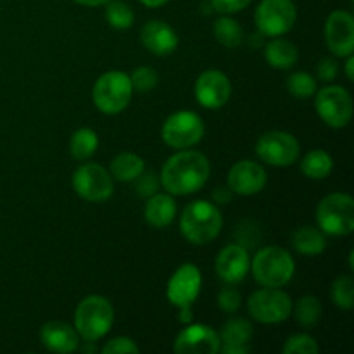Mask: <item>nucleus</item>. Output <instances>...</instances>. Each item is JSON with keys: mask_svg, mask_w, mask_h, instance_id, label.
I'll return each instance as SVG.
<instances>
[{"mask_svg": "<svg viewBox=\"0 0 354 354\" xmlns=\"http://www.w3.org/2000/svg\"><path fill=\"white\" fill-rule=\"evenodd\" d=\"M209 173V161L203 152L180 149L162 165L161 185L171 196H189L206 185Z\"/></svg>", "mask_w": 354, "mask_h": 354, "instance_id": "obj_1", "label": "nucleus"}, {"mask_svg": "<svg viewBox=\"0 0 354 354\" xmlns=\"http://www.w3.org/2000/svg\"><path fill=\"white\" fill-rule=\"evenodd\" d=\"M221 227L223 218L220 209L209 201H194L180 216V232L190 244H209L220 235Z\"/></svg>", "mask_w": 354, "mask_h": 354, "instance_id": "obj_2", "label": "nucleus"}, {"mask_svg": "<svg viewBox=\"0 0 354 354\" xmlns=\"http://www.w3.org/2000/svg\"><path fill=\"white\" fill-rule=\"evenodd\" d=\"M252 277L263 287L282 289L292 280L296 272V263L289 251L279 245H268L256 252L251 261Z\"/></svg>", "mask_w": 354, "mask_h": 354, "instance_id": "obj_3", "label": "nucleus"}, {"mask_svg": "<svg viewBox=\"0 0 354 354\" xmlns=\"http://www.w3.org/2000/svg\"><path fill=\"white\" fill-rule=\"evenodd\" d=\"M114 322L113 304L104 296H86L75 311V330L83 341L97 342L106 337Z\"/></svg>", "mask_w": 354, "mask_h": 354, "instance_id": "obj_4", "label": "nucleus"}, {"mask_svg": "<svg viewBox=\"0 0 354 354\" xmlns=\"http://www.w3.org/2000/svg\"><path fill=\"white\" fill-rule=\"evenodd\" d=\"M317 223L324 234L346 237L354 230V201L349 194L335 192L324 197L317 206Z\"/></svg>", "mask_w": 354, "mask_h": 354, "instance_id": "obj_5", "label": "nucleus"}, {"mask_svg": "<svg viewBox=\"0 0 354 354\" xmlns=\"http://www.w3.org/2000/svg\"><path fill=\"white\" fill-rule=\"evenodd\" d=\"M133 97L130 75L123 71H107L97 78L92 99L97 109L104 114H120Z\"/></svg>", "mask_w": 354, "mask_h": 354, "instance_id": "obj_6", "label": "nucleus"}, {"mask_svg": "<svg viewBox=\"0 0 354 354\" xmlns=\"http://www.w3.org/2000/svg\"><path fill=\"white\" fill-rule=\"evenodd\" d=\"M204 121L194 111H178L166 118L161 128V137L171 149H189L199 144L204 137Z\"/></svg>", "mask_w": 354, "mask_h": 354, "instance_id": "obj_7", "label": "nucleus"}, {"mask_svg": "<svg viewBox=\"0 0 354 354\" xmlns=\"http://www.w3.org/2000/svg\"><path fill=\"white\" fill-rule=\"evenodd\" d=\"M249 315L265 325L282 324L292 315V301L289 294L275 287H263L248 299Z\"/></svg>", "mask_w": 354, "mask_h": 354, "instance_id": "obj_8", "label": "nucleus"}, {"mask_svg": "<svg viewBox=\"0 0 354 354\" xmlns=\"http://www.w3.org/2000/svg\"><path fill=\"white\" fill-rule=\"evenodd\" d=\"M297 19L292 0H261L254 12V23L263 37H282L289 33Z\"/></svg>", "mask_w": 354, "mask_h": 354, "instance_id": "obj_9", "label": "nucleus"}, {"mask_svg": "<svg viewBox=\"0 0 354 354\" xmlns=\"http://www.w3.org/2000/svg\"><path fill=\"white\" fill-rule=\"evenodd\" d=\"M256 154L266 165L286 168L299 159L301 145L292 133L282 130H272L263 133L256 142Z\"/></svg>", "mask_w": 354, "mask_h": 354, "instance_id": "obj_10", "label": "nucleus"}, {"mask_svg": "<svg viewBox=\"0 0 354 354\" xmlns=\"http://www.w3.org/2000/svg\"><path fill=\"white\" fill-rule=\"evenodd\" d=\"M73 189L88 203H106L114 192L113 176L100 165L85 162L73 173Z\"/></svg>", "mask_w": 354, "mask_h": 354, "instance_id": "obj_11", "label": "nucleus"}, {"mask_svg": "<svg viewBox=\"0 0 354 354\" xmlns=\"http://www.w3.org/2000/svg\"><path fill=\"white\" fill-rule=\"evenodd\" d=\"M318 116L330 128H344L353 118V99L341 85L324 86L315 93Z\"/></svg>", "mask_w": 354, "mask_h": 354, "instance_id": "obj_12", "label": "nucleus"}, {"mask_svg": "<svg viewBox=\"0 0 354 354\" xmlns=\"http://www.w3.org/2000/svg\"><path fill=\"white\" fill-rule=\"evenodd\" d=\"M203 286L201 270L192 263H185L171 275L166 289L169 304L176 308H190L197 299Z\"/></svg>", "mask_w": 354, "mask_h": 354, "instance_id": "obj_13", "label": "nucleus"}, {"mask_svg": "<svg viewBox=\"0 0 354 354\" xmlns=\"http://www.w3.org/2000/svg\"><path fill=\"white\" fill-rule=\"evenodd\" d=\"M194 92H196L197 102L203 107L221 109L230 100L232 83L225 73L218 69H207L199 75Z\"/></svg>", "mask_w": 354, "mask_h": 354, "instance_id": "obj_14", "label": "nucleus"}, {"mask_svg": "<svg viewBox=\"0 0 354 354\" xmlns=\"http://www.w3.org/2000/svg\"><path fill=\"white\" fill-rule=\"evenodd\" d=\"M325 44L337 57L354 52V17L346 10H334L325 23Z\"/></svg>", "mask_w": 354, "mask_h": 354, "instance_id": "obj_15", "label": "nucleus"}, {"mask_svg": "<svg viewBox=\"0 0 354 354\" xmlns=\"http://www.w3.org/2000/svg\"><path fill=\"white\" fill-rule=\"evenodd\" d=\"M173 349L178 354H214L220 351V335L209 325L187 324L175 339Z\"/></svg>", "mask_w": 354, "mask_h": 354, "instance_id": "obj_16", "label": "nucleus"}, {"mask_svg": "<svg viewBox=\"0 0 354 354\" xmlns=\"http://www.w3.org/2000/svg\"><path fill=\"white\" fill-rule=\"evenodd\" d=\"M228 189L239 196H254L265 189L268 182L265 168L254 161H239L228 171Z\"/></svg>", "mask_w": 354, "mask_h": 354, "instance_id": "obj_17", "label": "nucleus"}, {"mask_svg": "<svg viewBox=\"0 0 354 354\" xmlns=\"http://www.w3.org/2000/svg\"><path fill=\"white\" fill-rule=\"evenodd\" d=\"M214 268H216L218 277L228 286L242 282L251 268V258H249L248 249L241 244L225 245L214 261Z\"/></svg>", "mask_w": 354, "mask_h": 354, "instance_id": "obj_18", "label": "nucleus"}, {"mask_svg": "<svg viewBox=\"0 0 354 354\" xmlns=\"http://www.w3.org/2000/svg\"><path fill=\"white\" fill-rule=\"evenodd\" d=\"M251 322L245 318H230L220 330V351L223 354H248L251 351Z\"/></svg>", "mask_w": 354, "mask_h": 354, "instance_id": "obj_19", "label": "nucleus"}, {"mask_svg": "<svg viewBox=\"0 0 354 354\" xmlns=\"http://www.w3.org/2000/svg\"><path fill=\"white\" fill-rule=\"evenodd\" d=\"M142 45L154 55H169L178 47L176 31L165 21H149L140 31Z\"/></svg>", "mask_w": 354, "mask_h": 354, "instance_id": "obj_20", "label": "nucleus"}, {"mask_svg": "<svg viewBox=\"0 0 354 354\" xmlns=\"http://www.w3.org/2000/svg\"><path fill=\"white\" fill-rule=\"evenodd\" d=\"M80 335L64 322H47L40 330V341L48 351L69 354L80 348Z\"/></svg>", "mask_w": 354, "mask_h": 354, "instance_id": "obj_21", "label": "nucleus"}, {"mask_svg": "<svg viewBox=\"0 0 354 354\" xmlns=\"http://www.w3.org/2000/svg\"><path fill=\"white\" fill-rule=\"evenodd\" d=\"M176 203L171 194H152L145 203L144 216L151 227L165 228L175 220Z\"/></svg>", "mask_w": 354, "mask_h": 354, "instance_id": "obj_22", "label": "nucleus"}, {"mask_svg": "<svg viewBox=\"0 0 354 354\" xmlns=\"http://www.w3.org/2000/svg\"><path fill=\"white\" fill-rule=\"evenodd\" d=\"M265 59L272 68L275 69H290L299 59V50L292 41L286 38L273 37L265 45Z\"/></svg>", "mask_w": 354, "mask_h": 354, "instance_id": "obj_23", "label": "nucleus"}, {"mask_svg": "<svg viewBox=\"0 0 354 354\" xmlns=\"http://www.w3.org/2000/svg\"><path fill=\"white\" fill-rule=\"evenodd\" d=\"M145 162L135 152H121L111 161V175L120 182H133L144 173Z\"/></svg>", "mask_w": 354, "mask_h": 354, "instance_id": "obj_24", "label": "nucleus"}, {"mask_svg": "<svg viewBox=\"0 0 354 354\" xmlns=\"http://www.w3.org/2000/svg\"><path fill=\"white\" fill-rule=\"evenodd\" d=\"M292 245L299 254L303 256H318L327 248L325 235L315 227H303L294 232Z\"/></svg>", "mask_w": 354, "mask_h": 354, "instance_id": "obj_25", "label": "nucleus"}, {"mask_svg": "<svg viewBox=\"0 0 354 354\" xmlns=\"http://www.w3.org/2000/svg\"><path fill=\"white\" fill-rule=\"evenodd\" d=\"M334 169V159L328 152L322 151V149H315L310 151L301 161V171L304 176L311 180H324Z\"/></svg>", "mask_w": 354, "mask_h": 354, "instance_id": "obj_26", "label": "nucleus"}, {"mask_svg": "<svg viewBox=\"0 0 354 354\" xmlns=\"http://www.w3.org/2000/svg\"><path fill=\"white\" fill-rule=\"evenodd\" d=\"M99 147V137L92 128H80L69 140V151L76 161H86L92 158Z\"/></svg>", "mask_w": 354, "mask_h": 354, "instance_id": "obj_27", "label": "nucleus"}, {"mask_svg": "<svg viewBox=\"0 0 354 354\" xmlns=\"http://www.w3.org/2000/svg\"><path fill=\"white\" fill-rule=\"evenodd\" d=\"M214 38L227 48H237L244 41V30L230 16H223L213 24Z\"/></svg>", "mask_w": 354, "mask_h": 354, "instance_id": "obj_28", "label": "nucleus"}, {"mask_svg": "<svg viewBox=\"0 0 354 354\" xmlns=\"http://www.w3.org/2000/svg\"><path fill=\"white\" fill-rule=\"evenodd\" d=\"M294 317L303 327L313 328L317 327L322 318V303L317 296H303L292 306Z\"/></svg>", "mask_w": 354, "mask_h": 354, "instance_id": "obj_29", "label": "nucleus"}, {"mask_svg": "<svg viewBox=\"0 0 354 354\" xmlns=\"http://www.w3.org/2000/svg\"><path fill=\"white\" fill-rule=\"evenodd\" d=\"M106 19L114 30H128L133 24L135 14L123 0H109L106 6Z\"/></svg>", "mask_w": 354, "mask_h": 354, "instance_id": "obj_30", "label": "nucleus"}, {"mask_svg": "<svg viewBox=\"0 0 354 354\" xmlns=\"http://www.w3.org/2000/svg\"><path fill=\"white\" fill-rule=\"evenodd\" d=\"M287 90L296 99H310L317 93V80L306 71H296L287 78Z\"/></svg>", "mask_w": 354, "mask_h": 354, "instance_id": "obj_31", "label": "nucleus"}, {"mask_svg": "<svg viewBox=\"0 0 354 354\" xmlns=\"http://www.w3.org/2000/svg\"><path fill=\"white\" fill-rule=\"evenodd\" d=\"M330 297L341 310L349 311L354 306V282L351 277H337L332 283Z\"/></svg>", "mask_w": 354, "mask_h": 354, "instance_id": "obj_32", "label": "nucleus"}, {"mask_svg": "<svg viewBox=\"0 0 354 354\" xmlns=\"http://www.w3.org/2000/svg\"><path fill=\"white\" fill-rule=\"evenodd\" d=\"M130 82L133 90H137L140 93H147L158 86L159 76L156 73V69L149 68V66H138L130 75Z\"/></svg>", "mask_w": 354, "mask_h": 354, "instance_id": "obj_33", "label": "nucleus"}, {"mask_svg": "<svg viewBox=\"0 0 354 354\" xmlns=\"http://www.w3.org/2000/svg\"><path fill=\"white\" fill-rule=\"evenodd\" d=\"M283 354H318L320 348H318L317 341L311 335L306 334H296L290 335L287 342L282 348Z\"/></svg>", "mask_w": 354, "mask_h": 354, "instance_id": "obj_34", "label": "nucleus"}, {"mask_svg": "<svg viewBox=\"0 0 354 354\" xmlns=\"http://www.w3.org/2000/svg\"><path fill=\"white\" fill-rule=\"evenodd\" d=\"M241 304L242 297L235 287L227 286L225 289L220 290V294H218V306H220V310L223 311V313L234 315L235 311H239Z\"/></svg>", "mask_w": 354, "mask_h": 354, "instance_id": "obj_35", "label": "nucleus"}, {"mask_svg": "<svg viewBox=\"0 0 354 354\" xmlns=\"http://www.w3.org/2000/svg\"><path fill=\"white\" fill-rule=\"evenodd\" d=\"M104 354H138L140 348L130 337H114L102 348Z\"/></svg>", "mask_w": 354, "mask_h": 354, "instance_id": "obj_36", "label": "nucleus"}, {"mask_svg": "<svg viewBox=\"0 0 354 354\" xmlns=\"http://www.w3.org/2000/svg\"><path fill=\"white\" fill-rule=\"evenodd\" d=\"M211 7L220 14H235L245 9L251 0H209Z\"/></svg>", "mask_w": 354, "mask_h": 354, "instance_id": "obj_37", "label": "nucleus"}, {"mask_svg": "<svg viewBox=\"0 0 354 354\" xmlns=\"http://www.w3.org/2000/svg\"><path fill=\"white\" fill-rule=\"evenodd\" d=\"M337 71H339V66L335 59L324 57L320 62H318L317 76L318 80H322V82H332V80H335Z\"/></svg>", "mask_w": 354, "mask_h": 354, "instance_id": "obj_38", "label": "nucleus"}, {"mask_svg": "<svg viewBox=\"0 0 354 354\" xmlns=\"http://www.w3.org/2000/svg\"><path fill=\"white\" fill-rule=\"evenodd\" d=\"M137 180H138L137 190L140 196L147 197V196H152V194H156V189H158V180H156L154 173H147V175L142 173Z\"/></svg>", "mask_w": 354, "mask_h": 354, "instance_id": "obj_39", "label": "nucleus"}, {"mask_svg": "<svg viewBox=\"0 0 354 354\" xmlns=\"http://www.w3.org/2000/svg\"><path fill=\"white\" fill-rule=\"evenodd\" d=\"M213 199L216 204H227L232 199V190L228 187H218L213 192Z\"/></svg>", "mask_w": 354, "mask_h": 354, "instance_id": "obj_40", "label": "nucleus"}, {"mask_svg": "<svg viewBox=\"0 0 354 354\" xmlns=\"http://www.w3.org/2000/svg\"><path fill=\"white\" fill-rule=\"evenodd\" d=\"M73 2L80 3V6H85V7H99V6H106L109 0H73Z\"/></svg>", "mask_w": 354, "mask_h": 354, "instance_id": "obj_41", "label": "nucleus"}, {"mask_svg": "<svg viewBox=\"0 0 354 354\" xmlns=\"http://www.w3.org/2000/svg\"><path fill=\"white\" fill-rule=\"evenodd\" d=\"M178 320L185 325L190 324V320H192V311H190V308H180Z\"/></svg>", "mask_w": 354, "mask_h": 354, "instance_id": "obj_42", "label": "nucleus"}, {"mask_svg": "<svg viewBox=\"0 0 354 354\" xmlns=\"http://www.w3.org/2000/svg\"><path fill=\"white\" fill-rule=\"evenodd\" d=\"M353 68H354V55H348V61H346V78H348L349 82H353L354 80Z\"/></svg>", "mask_w": 354, "mask_h": 354, "instance_id": "obj_43", "label": "nucleus"}, {"mask_svg": "<svg viewBox=\"0 0 354 354\" xmlns=\"http://www.w3.org/2000/svg\"><path fill=\"white\" fill-rule=\"evenodd\" d=\"M140 2L144 3V6L156 9V7H161V6H165V3H168L169 0H140Z\"/></svg>", "mask_w": 354, "mask_h": 354, "instance_id": "obj_44", "label": "nucleus"}, {"mask_svg": "<svg viewBox=\"0 0 354 354\" xmlns=\"http://www.w3.org/2000/svg\"><path fill=\"white\" fill-rule=\"evenodd\" d=\"M351 2H353V0H351Z\"/></svg>", "mask_w": 354, "mask_h": 354, "instance_id": "obj_45", "label": "nucleus"}]
</instances>
